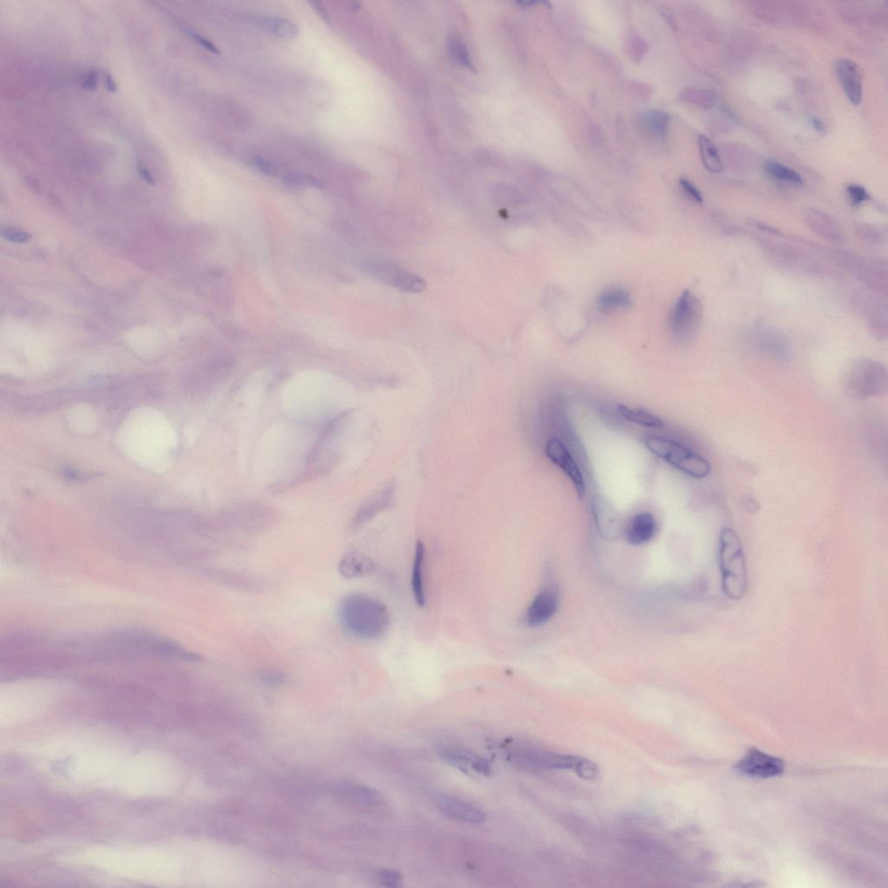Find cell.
I'll list each match as a JSON object with an SVG mask.
<instances>
[{
	"label": "cell",
	"instance_id": "obj_1",
	"mask_svg": "<svg viewBox=\"0 0 888 888\" xmlns=\"http://www.w3.org/2000/svg\"><path fill=\"white\" fill-rule=\"evenodd\" d=\"M340 617L345 629L362 640H377L389 629L387 607L379 599L365 594L345 596L340 607Z\"/></svg>",
	"mask_w": 888,
	"mask_h": 888
},
{
	"label": "cell",
	"instance_id": "obj_2",
	"mask_svg": "<svg viewBox=\"0 0 888 888\" xmlns=\"http://www.w3.org/2000/svg\"><path fill=\"white\" fill-rule=\"evenodd\" d=\"M719 567L723 594L731 601H740L749 588V575L741 539L731 528L720 533Z\"/></svg>",
	"mask_w": 888,
	"mask_h": 888
},
{
	"label": "cell",
	"instance_id": "obj_3",
	"mask_svg": "<svg viewBox=\"0 0 888 888\" xmlns=\"http://www.w3.org/2000/svg\"><path fill=\"white\" fill-rule=\"evenodd\" d=\"M645 445L650 453L688 477L703 479L711 474V463L706 458L675 440L652 435L645 440Z\"/></svg>",
	"mask_w": 888,
	"mask_h": 888
},
{
	"label": "cell",
	"instance_id": "obj_4",
	"mask_svg": "<svg viewBox=\"0 0 888 888\" xmlns=\"http://www.w3.org/2000/svg\"><path fill=\"white\" fill-rule=\"evenodd\" d=\"M508 758L516 765L528 768L570 770L587 780L594 779L598 773L597 767L587 759L528 748H516L510 750Z\"/></svg>",
	"mask_w": 888,
	"mask_h": 888
},
{
	"label": "cell",
	"instance_id": "obj_5",
	"mask_svg": "<svg viewBox=\"0 0 888 888\" xmlns=\"http://www.w3.org/2000/svg\"><path fill=\"white\" fill-rule=\"evenodd\" d=\"M887 384L886 365L872 358L855 361L849 366L844 377L848 392L860 399H875L885 394Z\"/></svg>",
	"mask_w": 888,
	"mask_h": 888
},
{
	"label": "cell",
	"instance_id": "obj_6",
	"mask_svg": "<svg viewBox=\"0 0 888 888\" xmlns=\"http://www.w3.org/2000/svg\"><path fill=\"white\" fill-rule=\"evenodd\" d=\"M703 317L699 299L690 291H684L670 314L669 326L673 336L689 340L698 332Z\"/></svg>",
	"mask_w": 888,
	"mask_h": 888
},
{
	"label": "cell",
	"instance_id": "obj_7",
	"mask_svg": "<svg viewBox=\"0 0 888 888\" xmlns=\"http://www.w3.org/2000/svg\"><path fill=\"white\" fill-rule=\"evenodd\" d=\"M547 457L558 468L562 470L574 484L576 494L579 499H583L586 494V482L582 471L574 455L567 449L562 440L552 438L548 440L545 447Z\"/></svg>",
	"mask_w": 888,
	"mask_h": 888
},
{
	"label": "cell",
	"instance_id": "obj_8",
	"mask_svg": "<svg viewBox=\"0 0 888 888\" xmlns=\"http://www.w3.org/2000/svg\"><path fill=\"white\" fill-rule=\"evenodd\" d=\"M736 769L748 777H776L784 772L785 762L781 758L763 753L757 748H751L740 759Z\"/></svg>",
	"mask_w": 888,
	"mask_h": 888
},
{
	"label": "cell",
	"instance_id": "obj_9",
	"mask_svg": "<svg viewBox=\"0 0 888 888\" xmlns=\"http://www.w3.org/2000/svg\"><path fill=\"white\" fill-rule=\"evenodd\" d=\"M435 804L440 811L451 819L471 824L484 823L487 820L484 811L470 802L448 794H438Z\"/></svg>",
	"mask_w": 888,
	"mask_h": 888
},
{
	"label": "cell",
	"instance_id": "obj_10",
	"mask_svg": "<svg viewBox=\"0 0 888 888\" xmlns=\"http://www.w3.org/2000/svg\"><path fill=\"white\" fill-rule=\"evenodd\" d=\"M438 751L444 761L466 772H474L485 777L492 773V765L486 759L465 748L442 746Z\"/></svg>",
	"mask_w": 888,
	"mask_h": 888
},
{
	"label": "cell",
	"instance_id": "obj_11",
	"mask_svg": "<svg viewBox=\"0 0 888 888\" xmlns=\"http://www.w3.org/2000/svg\"><path fill=\"white\" fill-rule=\"evenodd\" d=\"M374 270L382 282L397 289L415 294L426 290V284L423 279L391 263H377Z\"/></svg>",
	"mask_w": 888,
	"mask_h": 888
},
{
	"label": "cell",
	"instance_id": "obj_12",
	"mask_svg": "<svg viewBox=\"0 0 888 888\" xmlns=\"http://www.w3.org/2000/svg\"><path fill=\"white\" fill-rule=\"evenodd\" d=\"M836 72L845 95L853 104L859 105L863 96V84L860 68L855 62L840 58L835 65Z\"/></svg>",
	"mask_w": 888,
	"mask_h": 888
},
{
	"label": "cell",
	"instance_id": "obj_13",
	"mask_svg": "<svg viewBox=\"0 0 888 888\" xmlns=\"http://www.w3.org/2000/svg\"><path fill=\"white\" fill-rule=\"evenodd\" d=\"M559 606L558 596L552 590H544L535 596L529 606L526 622L531 626H539L549 621Z\"/></svg>",
	"mask_w": 888,
	"mask_h": 888
},
{
	"label": "cell",
	"instance_id": "obj_14",
	"mask_svg": "<svg viewBox=\"0 0 888 888\" xmlns=\"http://www.w3.org/2000/svg\"><path fill=\"white\" fill-rule=\"evenodd\" d=\"M657 523L655 517L649 512L637 514L629 521L626 528V538L633 545L648 543L655 535Z\"/></svg>",
	"mask_w": 888,
	"mask_h": 888
},
{
	"label": "cell",
	"instance_id": "obj_15",
	"mask_svg": "<svg viewBox=\"0 0 888 888\" xmlns=\"http://www.w3.org/2000/svg\"><path fill=\"white\" fill-rule=\"evenodd\" d=\"M375 562L361 553L353 552L343 557L338 565V570L343 577L348 579H360L368 576L376 570Z\"/></svg>",
	"mask_w": 888,
	"mask_h": 888
},
{
	"label": "cell",
	"instance_id": "obj_16",
	"mask_svg": "<svg viewBox=\"0 0 888 888\" xmlns=\"http://www.w3.org/2000/svg\"><path fill=\"white\" fill-rule=\"evenodd\" d=\"M426 559V547L421 540L416 541L414 562L412 570V592L416 604L423 607L426 604V589L423 582V565Z\"/></svg>",
	"mask_w": 888,
	"mask_h": 888
},
{
	"label": "cell",
	"instance_id": "obj_17",
	"mask_svg": "<svg viewBox=\"0 0 888 888\" xmlns=\"http://www.w3.org/2000/svg\"><path fill=\"white\" fill-rule=\"evenodd\" d=\"M250 21L260 29L279 38H294L299 33L297 26L282 18L256 16L252 17Z\"/></svg>",
	"mask_w": 888,
	"mask_h": 888
},
{
	"label": "cell",
	"instance_id": "obj_18",
	"mask_svg": "<svg viewBox=\"0 0 888 888\" xmlns=\"http://www.w3.org/2000/svg\"><path fill=\"white\" fill-rule=\"evenodd\" d=\"M618 412L627 422L653 428V430H662L665 426L663 420L658 418L657 416L653 414L652 412L644 410V409L632 408L625 404H618Z\"/></svg>",
	"mask_w": 888,
	"mask_h": 888
},
{
	"label": "cell",
	"instance_id": "obj_19",
	"mask_svg": "<svg viewBox=\"0 0 888 888\" xmlns=\"http://www.w3.org/2000/svg\"><path fill=\"white\" fill-rule=\"evenodd\" d=\"M808 224L812 231L823 238L831 241H840L841 233L838 226L831 217L820 211H813L807 217Z\"/></svg>",
	"mask_w": 888,
	"mask_h": 888
},
{
	"label": "cell",
	"instance_id": "obj_20",
	"mask_svg": "<svg viewBox=\"0 0 888 888\" xmlns=\"http://www.w3.org/2000/svg\"><path fill=\"white\" fill-rule=\"evenodd\" d=\"M632 298L628 292L621 288L609 289L599 296L597 305L599 311L604 313L618 309H629L632 306Z\"/></svg>",
	"mask_w": 888,
	"mask_h": 888
},
{
	"label": "cell",
	"instance_id": "obj_21",
	"mask_svg": "<svg viewBox=\"0 0 888 888\" xmlns=\"http://www.w3.org/2000/svg\"><path fill=\"white\" fill-rule=\"evenodd\" d=\"M699 147L701 159L706 169L714 174L722 172L723 167L722 160L711 140L706 135H699Z\"/></svg>",
	"mask_w": 888,
	"mask_h": 888
},
{
	"label": "cell",
	"instance_id": "obj_22",
	"mask_svg": "<svg viewBox=\"0 0 888 888\" xmlns=\"http://www.w3.org/2000/svg\"><path fill=\"white\" fill-rule=\"evenodd\" d=\"M650 134L657 139H665L668 134L670 116L661 111H650L643 118Z\"/></svg>",
	"mask_w": 888,
	"mask_h": 888
},
{
	"label": "cell",
	"instance_id": "obj_23",
	"mask_svg": "<svg viewBox=\"0 0 888 888\" xmlns=\"http://www.w3.org/2000/svg\"><path fill=\"white\" fill-rule=\"evenodd\" d=\"M765 171L770 177L774 180L789 183L792 185H801L804 183L802 177L799 174L790 167L781 165V163L769 161L765 165Z\"/></svg>",
	"mask_w": 888,
	"mask_h": 888
},
{
	"label": "cell",
	"instance_id": "obj_24",
	"mask_svg": "<svg viewBox=\"0 0 888 888\" xmlns=\"http://www.w3.org/2000/svg\"><path fill=\"white\" fill-rule=\"evenodd\" d=\"M389 499H391V492L388 489L387 492H384L382 496H377L375 499L370 501L369 504L360 510V512L357 514L355 519L353 521V526H360L371 519L377 513L381 511L384 508H387Z\"/></svg>",
	"mask_w": 888,
	"mask_h": 888
},
{
	"label": "cell",
	"instance_id": "obj_25",
	"mask_svg": "<svg viewBox=\"0 0 888 888\" xmlns=\"http://www.w3.org/2000/svg\"><path fill=\"white\" fill-rule=\"evenodd\" d=\"M782 337L777 333H767L766 336L762 337V348L768 355L784 360L788 354V345Z\"/></svg>",
	"mask_w": 888,
	"mask_h": 888
},
{
	"label": "cell",
	"instance_id": "obj_26",
	"mask_svg": "<svg viewBox=\"0 0 888 888\" xmlns=\"http://www.w3.org/2000/svg\"><path fill=\"white\" fill-rule=\"evenodd\" d=\"M627 50L630 54V57H633L635 62H640L643 57L648 52V45L645 40L638 35L633 34L630 36L626 42Z\"/></svg>",
	"mask_w": 888,
	"mask_h": 888
},
{
	"label": "cell",
	"instance_id": "obj_27",
	"mask_svg": "<svg viewBox=\"0 0 888 888\" xmlns=\"http://www.w3.org/2000/svg\"><path fill=\"white\" fill-rule=\"evenodd\" d=\"M377 879L382 886L399 887L402 886L403 877L400 872L391 870H381L377 872Z\"/></svg>",
	"mask_w": 888,
	"mask_h": 888
},
{
	"label": "cell",
	"instance_id": "obj_28",
	"mask_svg": "<svg viewBox=\"0 0 888 888\" xmlns=\"http://www.w3.org/2000/svg\"><path fill=\"white\" fill-rule=\"evenodd\" d=\"M847 194L849 201L855 206H858L870 200V194L862 186L851 184L848 186Z\"/></svg>",
	"mask_w": 888,
	"mask_h": 888
},
{
	"label": "cell",
	"instance_id": "obj_29",
	"mask_svg": "<svg viewBox=\"0 0 888 888\" xmlns=\"http://www.w3.org/2000/svg\"><path fill=\"white\" fill-rule=\"evenodd\" d=\"M260 680L270 687H280L287 682V676L279 670H266L260 675Z\"/></svg>",
	"mask_w": 888,
	"mask_h": 888
},
{
	"label": "cell",
	"instance_id": "obj_30",
	"mask_svg": "<svg viewBox=\"0 0 888 888\" xmlns=\"http://www.w3.org/2000/svg\"><path fill=\"white\" fill-rule=\"evenodd\" d=\"M682 99L685 102L702 105V106H707L711 104V97L708 92L699 91V89H689L683 93Z\"/></svg>",
	"mask_w": 888,
	"mask_h": 888
},
{
	"label": "cell",
	"instance_id": "obj_31",
	"mask_svg": "<svg viewBox=\"0 0 888 888\" xmlns=\"http://www.w3.org/2000/svg\"><path fill=\"white\" fill-rule=\"evenodd\" d=\"M679 184L681 186V189H683L685 196H687L689 199H691L692 201L696 202V204H703L704 199L702 194L700 193V191L696 189L692 182L687 180V179H681Z\"/></svg>",
	"mask_w": 888,
	"mask_h": 888
},
{
	"label": "cell",
	"instance_id": "obj_32",
	"mask_svg": "<svg viewBox=\"0 0 888 888\" xmlns=\"http://www.w3.org/2000/svg\"><path fill=\"white\" fill-rule=\"evenodd\" d=\"M1 235L4 238L14 243H24L30 239L29 233L13 228H2Z\"/></svg>",
	"mask_w": 888,
	"mask_h": 888
},
{
	"label": "cell",
	"instance_id": "obj_33",
	"mask_svg": "<svg viewBox=\"0 0 888 888\" xmlns=\"http://www.w3.org/2000/svg\"><path fill=\"white\" fill-rule=\"evenodd\" d=\"M188 33L189 36L192 38L194 41L197 42L198 44H200L201 46H204V48L210 50V52H212L214 53L219 52H218V49L216 48V46L214 45L211 41H209L208 38H206L204 36H201V34H199L196 32H193V30H189Z\"/></svg>",
	"mask_w": 888,
	"mask_h": 888
},
{
	"label": "cell",
	"instance_id": "obj_34",
	"mask_svg": "<svg viewBox=\"0 0 888 888\" xmlns=\"http://www.w3.org/2000/svg\"><path fill=\"white\" fill-rule=\"evenodd\" d=\"M453 49L454 50L455 55L457 57L458 60H460L462 63L465 65L470 64L468 55L465 53V48H463L462 45H459L457 43H455V44H453Z\"/></svg>",
	"mask_w": 888,
	"mask_h": 888
},
{
	"label": "cell",
	"instance_id": "obj_35",
	"mask_svg": "<svg viewBox=\"0 0 888 888\" xmlns=\"http://www.w3.org/2000/svg\"><path fill=\"white\" fill-rule=\"evenodd\" d=\"M252 165H255L260 170H262V172H272V166L270 165V162L262 158L252 159Z\"/></svg>",
	"mask_w": 888,
	"mask_h": 888
},
{
	"label": "cell",
	"instance_id": "obj_36",
	"mask_svg": "<svg viewBox=\"0 0 888 888\" xmlns=\"http://www.w3.org/2000/svg\"><path fill=\"white\" fill-rule=\"evenodd\" d=\"M84 87L89 89H95L97 85L96 74L94 72H89L84 81Z\"/></svg>",
	"mask_w": 888,
	"mask_h": 888
},
{
	"label": "cell",
	"instance_id": "obj_37",
	"mask_svg": "<svg viewBox=\"0 0 888 888\" xmlns=\"http://www.w3.org/2000/svg\"><path fill=\"white\" fill-rule=\"evenodd\" d=\"M138 170L139 174H141V177L144 179V180H145L148 183H150V185H155L154 177H152L150 170H148L145 166H143L141 163H138Z\"/></svg>",
	"mask_w": 888,
	"mask_h": 888
},
{
	"label": "cell",
	"instance_id": "obj_38",
	"mask_svg": "<svg viewBox=\"0 0 888 888\" xmlns=\"http://www.w3.org/2000/svg\"><path fill=\"white\" fill-rule=\"evenodd\" d=\"M745 508L746 509L748 513L757 514L759 510V504L755 501V499H753V498H749V499L746 500Z\"/></svg>",
	"mask_w": 888,
	"mask_h": 888
},
{
	"label": "cell",
	"instance_id": "obj_39",
	"mask_svg": "<svg viewBox=\"0 0 888 888\" xmlns=\"http://www.w3.org/2000/svg\"><path fill=\"white\" fill-rule=\"evenodd\" d=\"M105 84H106V88L109 89V91H116V82L114 81V79H112V77L110 75H108L106 77V79H105Z\"/></svg>",
	"mask_w": 888,
	"mask_h": 888
},
{
	"label": "cell",
	"instance_id": "obj_40",
	"mask_svg": "<svg viewBox=\"0 0 888 888\" xmlns=\"http://www.w3.org/2000/svg\"><path fill=\"white\" fill-rule=\"evenodd\" d=\"M813 124H814V127H815V128H816V131H823L824 130V126H823V123H821V121H820V120H818V119H816V118H814V119H813Z\"/></svg>",
	"mask_w": 888,
	"mask_h": 888
}]
</instances>
